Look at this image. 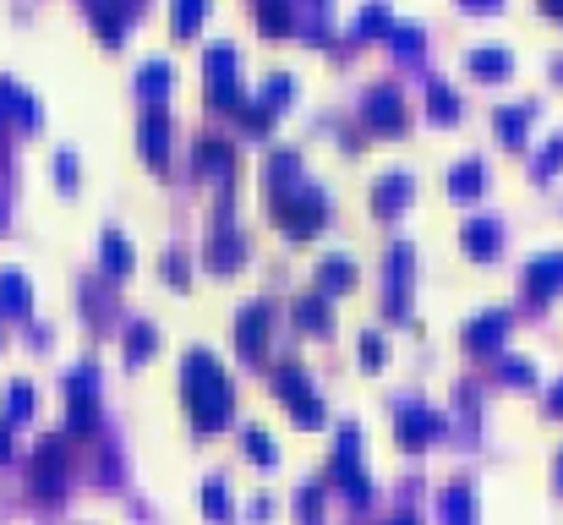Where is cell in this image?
<instances>
[{
  "label": "cell",
  "mask_w": 563,
  "mask_h": 525,
  "mask_svg": "<svg viewBox=\"0 0 563 525\" xmlns=\"http://www.w3.org/2000/svg\"><path fill=\"white\" fill-rule=\"evenodd\" d=\"M181 383H186V405H192V422L203 433H219L230 422V383L219 372V361L208 350H192L181 367Z\"/></svg>",
  "instance_id": "1"
},
{
  "label": "cell",
  "mask_w": 563,
  "mask_h": 525,
  "mask_svg": "<svg viewBox=\"0 0 563 525\" xmlns=\"http://www.w3.org/2000/svg\"><path fill=\"white\" fill-rule=\"evenodd\" d=\"M66 422H72V433L99 427V367L93 361H77L66 372Z\"/></svg>",
  "instance_id": "2"
},
{
  "label": "cell",
  "mask_w": 563,
  "mask_h": 525,
  "mask_svg": "<svg viewBox=\"0 0 563 525\" xmlns=\"http://www.w3.org/2000/svg\"><path fill=\"white\" fill-rule=\"evenodd\" d=\"M274 389H279V400L290 405V416H296L301 427H323V400L312 394L307 372H301L296 361H285V367H274Z\"/></svg>",
  "instance_id": "3"
},
{
  "label": "cell",
  "mask_w": 563,
  "mask_h": 525,
  "mask_svg": "<svg viewBox=\"0 0 563 525\" xmlns=\"http://www.w3.org/2000/svg\"><path fill=\"white\" fill-rule=\"evenodd\" d=\"M334 482L345 487L350 504H367L372 487H367V471H361V449H356V427H339V443H334Z\"/></svg>",
  "instance_id": "4"
},
{
  "label": "cell",
  "mask_w": 563,
  "mask_h": 525,
  "mask_svg": "<svg viewBox=\"0 0 563 525\" xmlns=\"http://www.w3.org/2000/svg\"><path fill=\"white\" fill-rule=\"evenodd\" d=\"M279 225L290 230V236H312V230L323 225V192L318 186H301V181H290V197H279Z\"/></svg>",
  "instance_id": "5"
},
{
  "label": "cell",
  "mask_w": 563,
  "mask_h": 525,
  "mask_svg": "<svg viewBox=\"0 0 563 525\" xmlns=\"http://www.w3.org/2000/svg\"><path fill=\"white\" fill-rule=\"evenodd\" d=\"M66 487V443L61 438H44L33 449V493L39 498H55Z\"/></svg>",
  "instance_id": "6"
},
{
  "label": "cell",
  "mask_w": 563,
  "mask_h": 525,
  "mask_svg": "<svg viewBox=\"0 0 563 525\" xmlns=\"http://www.w3.org/2000/svg\"><path fill=\"white\" fill-rule=\"evenodd\" d=\"M443 433V416L427 411V405H400V443L416 449V443H432Z\"/></svg>",
  "instance_id": "7"
},
{
  "label": "cell",
  "mask_w": 563,
  "mask_h": 525,
  "mask_svg": "<svg viewBox=\"0 0 563 525\" xmlns=\"http://www.w3.org/2000/svg\"><path fill=\"white\" fill-rule=\"evenodd\" d=\"M236 340H241V356H263V345H268V307L263 301H252V307H241V318H236Z\"/></svg>",
  "instance_id": "8"
},
{
  "label": "cell",
  "mask_w": 563,
  "mask_h": 525,
  "mask_svg": "<svg viewBox=\"0 0 563 525\" xmlns=\"http://www.w3.org/2000/svg\"><path fill=\"white\" fill-rule=\"evenodd\" d=\"M367 115L383 126V132H400V126H405V104H400V93H394V88H372V93H367Z\"/></svg>",
  "instance_id": "9"
},
{
  "label": "cell",
  "mask_w": 563,
  "mask_h": 525,
  "mask_svg": "<svg viewBox=\"0 0 563 525\" xmlns=\"http://www.w3.org/2000/svg\"><path fill=\"white\" fill-rule=\"evenodd\" d=\"M503 334H509V312H487V318H476V323H465V345L471 350H487V345H498Z\"/></svg>",
  "instance_id": "10"
},
{
  "label": "cell",
  "mask_w": 563,
  "mask_h": 525,
  "mask_svg": "<svg viewBox=\"0 0 563 525\" xmlns=\"http://www.w3.org/2000/svg\"><path fill=\"white\" fill-rule=\"evenodd\" d=\"M405 285H410V247H394L389 258V312L405 318Z\"/></svg>",
  "instance_id": "11"
},
{
  "label": "cell",
  "mask_w": 563,
  "mask_h": 525,
  "mask_svg": "<svg viewBox=\"0 0 563 525\" xmlns=\"http://www.w3.org/2000/svg\"><path fill=\"white\" fill-rule=\"evenodd\" d=\"M525 285H531V296H542V290H558V285H563V252H553V258H536V268L525 274Z\"/></svg>",
  "instance_id": "12"
},
{
  "label": "cell",
  "mask_w": 563,
  "mask_h": 525,
  "mask_svg": "<svg viewBox=\"0 0 563 525\" xmlns=\"http://www.w3.org/2000/svg\"><path fill=\"white\" fill-rule=\"evenodd\" d=\"M28 279L17 274V268H6V274H0V312H28Z\"/></svg>",
  "instance_id": "13"
},
{
  "label": "cell",
  "mask_w": 563,
  "mask_h": 525,
  "mask_svg": "<svg viewBox=\"0 0 563 525\" xmlns=\"http://www.w3.org/2000/svg\"><path fill=\"white\" fill-rule=\"evenodd\" d=\"M471 509H476V493L465 482H454L449 493H443V515H449V525H471Z\"/></svg>",
  "instance_id": "14"
},
{
  "label": "cell",
  "mask_w": 563,
  "mask_h": 525,
  "mask_svg": "<svg viewBox=\"0 0 563 525\" xmlns=\"http://www.w3.org/2000/svg\"><path fill=\"white\" fill-rule=\"evenodd\" d=\"M405 197H410V175L405 170H389V175H383V186H378V214H394Z\"/></svg>",
  "instance_id": "15"
},
{
  "label": "cell",
  "mask_w": 563,
  "mask_h": 525,
  "mask_svg": "<svg viewBox=\"0 0 563 525\" xmlns=\"http://www.w3.org/2000/svg\"><path fill=\"white\" fill-rule=\"evenodd\" d=\"M465 247H471L476 258H487V252L498 247V225H492L487 214H482V219H471V225H465Z\"/></svg>",
  "instance_id": "16"
},
{
  "label": "cell",
  "mask_w": 563,
  "mask_h": 525,
  "mask_svg": "<svg viewBox=\"0 0 563 525\" xmlns=\"http://www.w3.org/2000/svg\"><path fill=\"white\" fill-rule=\"evenodd\" d=\"M164 143H170V137H164V115H148L143 121V154L154 159V165H164Z\"/></svg>",
  "instance_id": "17"
},
{
  "label": "cell",
  "mask_w": 563,
  "mask_h": 525,
  "mask_svg": "<svg viewBox=\"0 0 563 525\" xmlns=\"http://www.w3.org/2000/svg\"><path fill=\"white\" fill-rule=\"evenodd\" d=\"M318 279H323V290H345L350 279H356V268H350V258H323Z\"/></svg>",
  "instance_id": "18"
},
{
  "label": "cell",
  "mask_w": 563,
  "mask_h": 525,
  "mask_svg": "<svg viewBox=\"0 0 563 525\" xmlns=\"http://www.w3.org/2000/svg\"><path fill=\"white\" fill-rule=\"evenodd\" d=\"M197 170L225 175V170H230V148H225V143H214V137H208V143H197Z\"/></svg>",
  "instance_id": "19"
},
{
  "label": "cell",
  "mask_w": 563,
  "mask_h": 525,
  "mask_svg": "<svg viewBox=\"0 0 563 525\" xmlns=\"http://www.w3.org/2000/svg\"><path fill=\"white\" fill-rule=\"evenodd\" d=\"M296 318L307 323V329H318V334H328V329H334V318H328V312H323V296H301Z\"/></svg>",
  "instance_id": "20"
},
{
  "label": "cell",
  "mask_w": 563,
  "mask_h": 525,
  "mask_svg": "<svg viewBox=\"0 0 563 525\" xmlns=\"http://www.w3.org/2000/svg\"><path fill=\"white\" fill-rule=\"evenodd\" d=\"M104 263H110L115 274H126V268H132V241L110 230V236H104Z\"/></svg>",
  "instance_id": "21"
},
{
  "label": "cell",
  "mask_w": 563,
  "mask_h": 525,
  "mask_svg": "<svg viewBox=\"0 0 563 525\" xmlns=\"http://www.w3.org/2000/svg\"><path fill=\"white\" fill-rule=\"evenodd\" d=\"M33 411V389H28V383H11V389H6V422H22V416H28Z\"/></svg>",
  "instance_id": "22"
},
{
  "label": "cell",
  "mask_w": 563,
  "mask_h": 525,
  "mask_svg": "<svg viewBox=\"0 0 563 525\" xmlns=\"http://www.w3.org/2000/svg\"><path fill=\"white\" fill-rule=\"evenodd\" d=\"M154 340H159V334H154V323H132V334H126V356H132V361H143L148 350H154Z\"/></svg>",
  "instance_id": "23"
},
{
  "label": "cell",
  "mask_w": 563,
  "mask_h": 525,
  "mask_svg": "<svg viewBox=\"0 0 563 525\" xmlns=\"http://www.w3.org/2000/svg\"><path fill=\"white\" fill-rule=\"evenodd\" d=\"M203 509L214 520H230V498H225V482H219V476L214 482H203Z\"/></svg>",
  "instance_id": "24"
},
{
  "label": "cell",
  "mask_w": 563,
  "mask_h": 525,
  "mask_svg": "<svg viewBox=\"0 0 563 525\" xmlns=\"http://www.w3.org/2000/svg\"><path fill=\"white\" fill-rule=\"evenodd\" d=\"M246 454H252L257 465H274V443H268L263 427H246Z\"/></svg>",
  "instance_id": "25"
},
{
  "label": "cell",
  "mask_w": 563,
  "mask_h": 525,
  "mask_svg": "<svg viewBox=\"0 0 563 525\" xmlns=\"http://www.w3.org/2000/svg\"><path fill=\"white\" fill-rule=\"evenodd\" d=\"M471 72H509V55L503 50H471Z\"/></svg>",
  "instance_id": "26"
},
{
  "label": "cell",
  "mask_w": 563,
  "mask_h": 525,
  "mask_svg": "<svg viewBox=\"0 0 563 525\" xmlns=\"http://www.w3.org/2000/svg\"><path fill=\"white\" fill-rule=\"evenodd\" d=\"M203 11H208V0H181V6H175V33H192Z\"/></svg>",
  "instance_id": "27"
},
{
  "label": "cell",
  "mask_w": 563,
  "mask_h": 525,
  "mask_svg": "<svg viewBox=\"0 0 563 525\" xmlns=\"http://www.w3.org/2000/svg\"><path fill=\"white\" fill-rule=\"evenodd\" d=\"M476 186H482V165L471 159V165H460V170H454V192H476Z\"/></svg>",
  "instance_id": "28"
},
{
  "label": "cell",
  "mask_w": 563,
  "mask_h": 525,
  "mask_svg": "<svg viewBox=\"0 0 563 525\" xmlns=\"http://www.w3.org/2000/svg\"><path fill=\"white\" fill-rule=\"evenodd\" d=\"M143 83H148V93H164V83H170V66H164V61H148V66H143Z\"/></svg>",
  "instance_id": "29"
},
{
  "label": "cell",
  "mask_w": 563,
  "mask_h": 525,
  "mask_svg": "<svg viewBox=\"0 0 563 525\" xmlns=\"http://www.w3.org/2000/svg\"><path fill=\"white\" fill-rule=\"evenodd\" d=\"M389 28V6H367L361 11V33H383Z\"/></svg>",
  "instance_id": "30"
},
{
  "label": "cell",
  "mask_w": 563,
  "mask_h": 525,
  "mask_svg": "<svg viewBox=\"0 0 563 525\" xmlns=\"http://www.w3.org/2000/svg\"><path fill=\"white\" fill-rule=\"evenodd\" d=\"M503 378H514V383H531V378H536V367H531V361H520V356H509V361H503Z\"/></svg>",
  "instance_id": "31"
},
{
  "label": "cell",
  "mask_w": 563,
  "mask_h": 525,
  "mask_svg": "<svg viewBox=\"0 0 563 525\" xmlns=\"http://www.w3.org/2000/svg\"><path fill=\"white\" fill-rule=\"evenodd\" d=\"M361 361H367V367H378V361H383V340H378V334H361Z\"/></svg>",
  "instance_id": "32"
},
{
  "label": "cell",
  "mask_w": 563,
  "mask_h": 525,
  "mask_svg": "<svg viewBox=\"0 0 563 525\" xmlns=\"http://www.w3.org/2000/svg\"><path fill=\"white\" fill-rule=\"evenodd\" d=\"M432 115H454V93L443 83H432Z\"/></svg>",
  "instance_id": "33"
},
{
  "label": "cell",
  "mask_w": 563,
  "mask_h": 525,
  "mask_svg": "<svg viewBox=\"0 0 563 525\" xmlns=\"http://www.w3.org/2000/svg\"><path fill=\"white\" fill-rule=\"evenodd\" d=\"M0 460H11V422H0Z\"/></svg>",
  "instance_id": "34"
},
{
  "label": "cell",
  "mask_w": 563,
  "mask_h": 525,
  "mask_svg": "<svg viewBox=\"0 0 563 525\" xmlns=\"http://www.w3.org/2000/svg\"><path fill=\"white\" fill-rule=\"evenodd\" d=\"M547 405H553V411L563 416V383H553V400H547Z\"/></svg>",
  "instance_id": "35"
},
{
  "label": "cell",
  "mask_w": 563,
  "mask_h": 525,
  "mask_svg": "<svg viewBox=\"0 0 563 525\" xmlns=\"http://www.w3.org/2000/svg\"><path fill=\"white\" fill-rule=\"evenodd\" d=\"M465 6H476V11H492V6H498V0H465Z\"/></svg>",
  "instance_id": "36"
},
{
  "label": "cell",
  "mask_w": 563,
  "mask_h": 525,
  "mask_svg": "<svg viewBox=\"0 0 563 525\" xmlns=\"http://www.w3.org/2000/svg\"><path fill=\"white\" fill-rule=\"evenodd\" d=\"M389 525H421V520H416V515H394Z\"/></svg>",
  "instance_id": "37"
},
{
  "label": "cell",
  "mask_w": 563,
  "mask_h": 525,
  "mask_svg": "<svg viewBox=\"0 0 563 525\" xmlns=\"http://www.w3.org/2000/svg\"><path fill=\"white\" fill-rule=\"evenodd\" d=\"M558 482H563V454H558Z\"/></svg>",
  "instance_id": "38"
}]
</instances>
